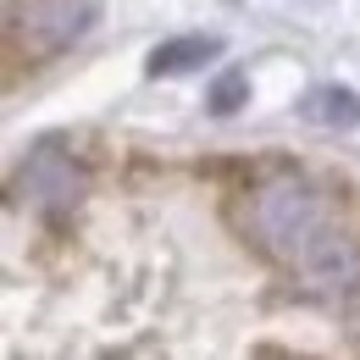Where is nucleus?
Instances as JSON below:
<instances>
[{
    "mask_svg": "<svg viewBox=\"0 0 360 360\" xmlns=\"http://www.w3.org/2000/svg\"><path fill=\"white\" fill-rule=\"evenodd\" d=\"M11 28H28L39 50H61L89 28V6L84 0H28L11 17Z\"/></svg>",
    "mask_w": 360,
    "mask_h": 360,
    "instance_id": "1",
    "label": "nucleus"
},
{
    "mask_svg": "<svg viewBox=\"0 0 360 360\" xmlns=\"http://www.w3.org/2000/svg\"><path fill=\"white\" fill-rule=\"evenodd\" d=\"M305 117L311 122H327V128H349V122H360V100L344 89H316L311 100H305Z\"/></svg>",
    "mask_w": 360,
    "mask_h": 360,
    "instance_id": "2",
    "label": "nucleus"
},
{
    "mask_svg": "<svg viewBox=\"0 0 360 360\" xmlns=\"http://www.w3.org/2000/svg\"><path fill=\"white\" fill-rule=\"evenodd\" d=\"M205 56H217V39H178V45H161L155 50V72H183V67H194V61H205Z\"/></svg>",
    "mask_w": 360,
    "mask_h": 360,
    "instance_id": "3",
    "label": "nucleus"
}]
</instances>
